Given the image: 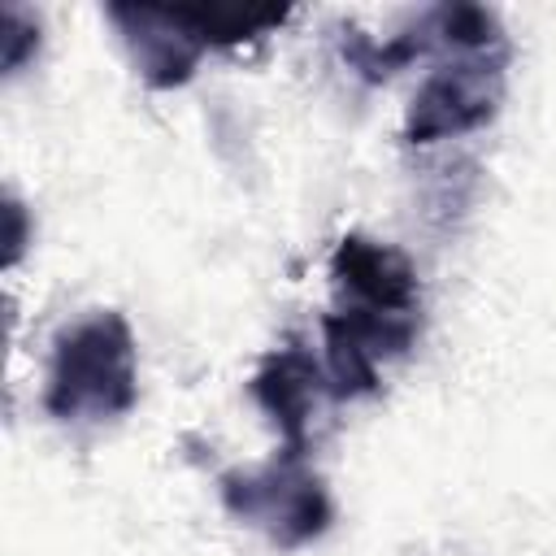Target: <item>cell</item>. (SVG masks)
Instances as JSON below:
<instances>
[{
  "mask_svg": "<svg viewBox=\"0 0 556 556\" xmlns=\"http://www.w3.org/2000/svg\"><path fill=\"white\" fill-rule=\"evenodd\" d=\"M139 395L135 334L122 313L104 308L56 334L48 361L43 408L61 421L122 417Z\"/></svg>",
  "mask_w": 556,
  "mask_h": 556,
  "instance_id": "obj_1",
  "label": "cell"
},
{
  "mask_svg": "<svg viewBox=\"0 0 556 556\" xmlns=\"http://www.w3.org/2000/svg\"><path fill=\"white\" fill-rule=\"evenodd\" d=\"M222 504L256 526L269 543L278 547H304L313 543L317 534H326L334 508H330V495L321 486V478H313L300 456H282L265 469H230L222 473Z\"/></svg>",
  "mask_w": 556,
  "mask_h": 556,
  "instance_id": "obj_2",
  "label": "cell"
},
{
  "mask_svg": "<svg viewBox=\"0 0 556 556\" xmlns=\"http://www.w3.org/2000/svg\"><path fill=\"white\" fill-rule=\"evenodd\" d=\"M504 61L508 52H473L439 65L413 96L404 113L408 143H439L486 126L504 104Z\"/></svg>",
  "mask_w": 556,
  "mask_h": 556,
  "instance_id": "obj_3",
  "label": "cell"
},
{
  "mask_svg": "<svg viewBox=\"0 0 556 556\" xmlns=\"http://www.w3.org/2000/svg\"><path fill=\"white\" fill-rule=\"evenodd\" d=\"M417 334V317H378V313H361V308H334L321 321V339H326V387L334 400H356L378 391V361L408 352Z\"/></svg>",
  "mask_w": 556,
  "mask_h": 556,
  "instance_id": "obj_4",
  "label": "cell"
},
{
  "mask_svg": "<svg viewBox=\"0 0 556 556\" xmlns=\"http://www.w3.org/2000/svg\"><path fill=\"white\" fill-rule=\"evenodd\" d=\"M330 278L343 295V308L378 317H417V269L391 243L369 235H343L330 252Z\"/></svg>",
  "mask_w": 556,
  "mask_h": 556,
  "instance_id": "obj_5",
  "label": "cell"
},
{
  "mask_svg": "<svg viewBox=\"0 0 556 556\" xmlns=\"http://www.w3.org/2000/svg\"><path fill=\"white\" fill-rule=\"evenodd\" d=\"M109 22L122 30L135 70L152 87H178L195 74L200 52L208 48L191 26L187 9L165 4H109Z\"/></svg>",
  "mask_w": 556,
  "mask_h": 556,
  "instance_id": "obj_6",
  "label": "cell"
},
{
  "mask_svg": "<svg viewBox=\"0 0 556 556\" xmlns=\"http://www.w3.org/2000/svg\"><path fill=\"white\" fill-rule=\"evenodd\" d=\"M248 391L261 404V413L274 421V430L282 439V456H300L304 460L308 430H313V417H317V400L330 395L321 365L300 343H287V348H278V352H269L261 361V369L252 374Z\"/></svg>",
  "mask_w": 556,
  "mask_h": 556,
  "instance_id": "obj_7",
  "label": "cell"
},
{
  "mask_svg": "<svg viewBox=\"0 0 556 556\" xmlns=\"http://www.w3.org/2000/svg\"><path fill=\"white\" fill-rule=\"evenodd\" d=\"M421 22H426V30H430V43H434V48H447V52H456V56L500 52V48H504V30H500L495 13L482 9V4H439V9H430Z\"/></svg>",
  "mask_w": 556,
  "mask_h": 556,
  "instance_id": "obj_8",
  "label": "cell"
},
{
  "mask_svg": "<svg viewBox=\"0 0 556 556\" xmlns=\"http://www.w3.org/2000/svg\"><path fill=\"white\" fill-rule=\"evenodd\" d=\"M182 9L204 43H248L287 22V9H256V4H200V9L182 4Z\"/></svg>",
  "mask_w": 556,
  "mask_h": 556,
  "instance_id": "obj_9",
  "label": "cell"
},
{
  "mask_svg": "<svg viewBox=\"0 0 556 556\" xmlns=\"http://www.w3.org/2000/svg\"><path fill=\"white\" fill-rule=\"evenodd\" d=\"M0 43H4V48H0L4 74H17V70L26 65V56L39 52V22L26 17L17 4H9L4 17H0Z\"/></svg>",
  "mask_w": 556,
  "mask_h": 556,
  "instance_id": "obj_10",
  "label": "cell"
},
{
  "mask_svg": "<svg viewBox=\"0 0 556 556\" xmlns=\"http://www.w3.org/2000/svg\"><path fill=\"white\" fill-rule=\"evenodd\" d=\"M26 248V213L17 200H4V265H17Z\"/></svg>",
  "mask_w": 556,
  "mask_h": 556,
  "instance_id": "obj_11",
  "label": "cell"
}]
</instances>
